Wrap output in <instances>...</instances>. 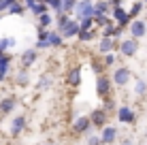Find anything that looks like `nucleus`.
Here are the masks:
<instances>
[{"label": "nucleus", "instance_id": "nucleus-9", "mask_svg": "<svg viewBox=\"0 0 147 145\" xmlns=\"http://www.w3.org/2000/svg\"><path fill=\"white\" fill-rule=\"evenodd\" d=\"M119 137V130L115 126H105L100 130V139H102V145H113Z\"/></svg>", "mask_w": 147, "mask_h": 145}, {"label": "nucleus", "instance_id": "nucleus-32", "mask_svg": "<svg viewBox=\"0 0 147 145\" xmlns=\"http://www.w3.org/2000/svg\"><path fill=\"white\" fill-rule=\"evenodd\" d=\"M70 22V17H68V15L66 13H62V15H58V19H55V24H58V32H60V30H62L64 26H66V24Z\"/></svg>", "mask_w": 147, "mask_h": 145}, {"label": "nucleus", "instance_id": "nucleus-2", "mask_svg": "<svg viewBox=\"0 0 147 145\" xmlns=\"http://www.w3.org/2000/svg\"><path fill=\"white\" fill-rule=\"evenodd\" d=\"M111 88H113L111 77H107V75H98L96 77V94H98V98H109Z\"/></svg>", "mask_w": 147, "mask_h": 145}, {"label": "nucleus", "instance_id": "nucleus-5", "mask_svg": "<svg viewBox=\"0 0 147 145\" xmlns=\"http://www.w3.org/2000/svg\"><path fill=\"white\" fill-rule=\"evenodd\" d=\"M111 19H113L115 24H117L119 28H126V26H130V15H128V11L126 9H121V7H117V9H111Z\"/></svg>", "mask_w": 147, "mask_h": 145}, {"label": "nucleus", "instance_id": "nucleus-14", "mask_svg": "<svg viewBox=\"0 0 147 145\" xmlns=\"http://www.w3.org/2000/svg\"><path fill=\"white\" fill-rule=\"evenodd\" d=\"M66 83H68L70 88H79V86H81V66L68 68V73H66Z\"/></svg>", "mask_w": 147, "mask_h": 145}, {"label": "nucleus", "instance_id": "nucleus-40", "mask_svg": "<svg viewBox=\"0 0 147 145\" xmlns=\"http://www.w3.org/2000/svg\"><path fill=\"white\" fill-rule=\"evenodd\" d=\"M107 2H109L111 9H117V7H121V2H124V0H107Z\"/></svg>", "mask_w": 147, "mask_h": 145}, {"label": "nucleus", "instance_id": "nucleus-35", "mask_svg": "<svg viewBox=\"0 0 147 145\" xmlns=\"http://www.w3.org/2000/svg\"><path fill=\"white\" fill-rule=\"evenodd\" d=\"M85 143L88 145H102V139H100V134H90V137L85 139Z\"/></svg>", "mask_w": 147, "mask_h": 145}, {"label": "nucleus", "instance_id": "nucleus-6", "mask_svg": "<svg viewBox=\"0 0 147 145\" xmlns=\"http://www.w3.org/2000/svg\"><path fill=\"white\" fill-rule=\"evenodd\" d=\"M117 49L126 58H132V56H136V51H139V41H136V38H124V41L117 45Z\"/></svg>", "mask_w": 147, "mask_h": 145}, {"label": "nucleus", "instance_id": "nucleus-26", "mask_svg": "<svg viewBox=\"0 0 147 145\" xmlns=\"http://www.w3.org/2000/svg\"><path fill=\"white\" fill-rule=\"evenodd\" d=\"M94 34H96V28H92V30H79V41H83V43H88V41H92L94 38Z\"/></svg>", "mask_w": 147, "mask_h": 145}, {"label": "nucleus", "instance_id": "nucleus-37", "mask_svg": "<svg viewBox=\"0 0 147 145\" xmlns=\"http://www.w3.org/2000/svg\"><path fill=\"white\" fill-rule=\"evenodd\" d=\"M13 2H17V0H0V13H2V11H9V7H11Z\"/></svg>", "mask_w": 147, "mask_h": 145}, {"label": "nucleus", "instance_id": "nucleus-25", "mask_svg": "<svg viewBox=\"0 0 147 145\" xmlns=\"http://www.w3.org/2000/svg\"><path fill=\"white\" fill-rule=\"evenodd\" d=\"M15 47V38L13 36H2L0 38V51H7V49Z\"/></svg>", "mask_w": 147, "mask_h": 145}, {"label": "nucleus", "instance_id": "nucleus-36", "mask_svg": "<svg viewBox=\"0 0 147 145\" xmlns=\"http://www.w3.org/2000/svg\"><path fill=\"white\" fill-rule=\"evenodd\" d=\"M49 32H51V30H47V28H38V41H47V38H49Z\"/></svg>", "mask_w": 147, "mask_h": 145}, {"label": "nucleus", "instance_id": "nucleus-15", "mask_svg": "<svg viewBox=\"0 0 147 145\" xmlns=\"http://www.w3.org/2000/svg\"><path fill=\"white\" fill-rule=\"evenodd\" d=\"M17 107V98L15 96H7L0 100V115H9V113H13V109Z\"/></svg>", "mask_w": 147, "mask_h": 145}, {"label": "nucleus", "instance_id": "nucleus-31", "mask_svg": "<svg viewBox=\"0 0 147 145\" xmlns=\"http://www.w3.org/2000/svg\"><path fill=\"white\" fill-rule=\"evenodd\" d=\"M145 92H147V83H145V81H141V79H139V81L134 83V94H136V96H143Z\"/></svg>", "mask_w": 147, "mask_h": 145}, {"label": "nucleus", "instance_id": "nucleus-17", "mask_svg": "<svg viewBox=\"0 0 147 145\" xmlns=\"http://www.w3.org/2000/svg\"><path fill=\"white\" fill-rule=\"evenodd\" d=\"M60 34H62V38H64V41H66V38H73V36H77V34H79V24L70 19V22L66 24V26H64L62 30H60Z\"/></svg>", "mask_w": 147, "mask_h": 145}, {"label": "nucleus", "instance_id": "nucleus-23", "mask_svg": "<svg viewBox=\"0 0 147 145\" xmlns=\"http://www.w3.org/2000/svg\"><path fill=\"white\" fill-rule=\"evenodd\" d=\"M111 7L107 0H98V2H94V13H100V15H109Z\"/></svg>", "mask_w": 147, "mask_h": 145}, {"label": "nucleus", "instance_id": "nucleus-44", "mask_svg": "<svg viewBox=\"0 0 147 145\" xmlns=\"http://www.w3.org/2000/svg\"><path fill=\"white\" fill-rule=\"evenodd\" d=\"M145 137H147V132H145Z\"/></svg>", "mask_w": 147, "mask_h": 145}, {"label": "nucleus", "instance_id": "nucleus-24", "mask_svg": "<svg viewBox=\"0 0 147 145\" xmlns=\"http://www.w3.org/2000/svg\"><path fill=\"white\" fill-rule=\"evenodd\" d=\"M47 43H49V47H60V45L64 43V38H62V34H60V32H49Z\"/></svg>", "mask_w": 147, "mask_h": 145}, {"label": "nucleus", "instance_id": "nucleus-28", "mask_svg": "<svg viewBox=\"0 0 147 145\" xmlns=\"http://www.w3.org/2000/svg\"><path fill=\"white\" fill-rule=\"evenodd\" d=\"M47 4H45V2H36V4H32V7H30V11H32L34 15H36V17H38V15H43V13H47Z\"/></svg>", "mask_w": 147, "mask_h": 145}, {"label": "nucleus", "instance_id": "nucleus-3", "mask_svg": "<svg viewBox=\"0 0 147 145\" xmlns=\"http://www.w3.org/2000/svg\"><path fill=\"white\" fill-rule=\"evenodd\" d=\"M107 119H109V113L105 111V109H94V111L90 113V122H92V126L98 128V130H102V128L107 126Z\"/></svg>", "mask_w": 147, "mask_h": 145}, {"label": "nucleus", "instance_id": "nucleus-27", "mask_svg": "<svg viewBox=\"0 0 147 145\" xmlns=\"http://www.w3.org/2000/svg\"><path fill=\"white\" fill-rule=\"evenodd\" d=\"M77 24H79V30H92L94 28L92 17H81V19H77Z\"/></svg>", "mask_w": 147, "mask_h": 145}, {"label": "nucleus", "instance_id": "nucleus-4", "mask_svg": "<svg viewBox=\"0 0 147 145\" xmlns=\"http://www.w3.org/2000/svg\"><path fill=\"white\" fill-rule=\"evenodd\" d=\"M75 13H77V17H94V2L92 0H77V4H75Z\"/></svg>", "mask_w": 147, "mask_h": 145}, {"label": "nucleus", "instance_id": "nucleus-30", "mask_svg": "<svg viewBox=\"0 0 147 145\" xmlns=\"http://www.w3.org/2000/svg\"><path fill=\"white\" fill-rule=\"evenodd\" d=\"M47 7H51L53 11H58V15H62V0H43Z\"/></svg>", "mask_w": 147, "mask_h": 145}, {"label": "nucleus", "instance_id": "nucleus-33", "mask_svg": "<svg viewBox=\"0 0 147 145\" xmlns=\"http://www.w3.org/2000/svg\"><path fill=\"white\" fill-rule=\"evenodd\" d=\"M141 9H143V2H136V0H134L132 9H130V11H128V15H130V19H132V17H136V15L141 13Z\"/></svg>", "mask_w": 147, "mask_h": 145}, {"label": "nucleus", "instance_id": "nucleus-10", "mask_svg": "<svg viewBox=\"0 0 147 145\" xmlns=\"http://www.w3.org/2000/svg\"><path fill=\"white\" fill-rule=\"evenodd\" d=\"M26 124H28L26 115H15L11 119V137H19V134L26 130Z\"/></svg>", "mask_w": 147, "mask_h": 145}, {"label": "nucleus", "instance_id": "nucleus-13", "mask_svg": "<svg viewBox=\"0 0 147 145\" xmlns=\"http://www.w3.org/2000/svg\"><path fill=\"white\" fill-rule=\"evenodd\" d=\"M11 62H13L11 53L0 51V81H2V79H7L9 71H11Z\"/></svg>", "mask_w": 147, "mask_h": 145}, {"label": "nucleus", "instance_id": "nucleus-41", "mask_svg": "<svg viewBox=\"0 0 147 145\" xmlns=\"http://www.w3.org/2000/svg\"><path fill=\"white\" fill-rule=\"evenodd\" d=\"M36 49H49V43L47 41H36Z\"/></svg>", "mask_w": 147, "mask_h": 145}, {"label": "nucleus", "instance_id": "nucleus-18", "mask_svg": "<svg viewBox=\"0 0 147 145\" xmlns=\"http://www.w3.org/2000/svg\"><path fill=\"white\" fill-rule=\"evenodd\" d=\"M121 30H124V28H119L117 24L111 22L107 28H102V36H107V38H115V41H117V36L121 34Z\"/></svg>", "mask_w": 147, "mask_h": 145}, {"label": "nucleus", "instance_id": "nucleus-16", "mask_svg": "<svg viewBox=\"0 0 147 145\" xmlns=\"http://www.w3.org/2000/svg\"><path fill=\"white\" fill-rule=\"evenodd\" d=\"M36 58H38L36 49H26V51L22 53V68H26V71H28V68L36 62Z\"/></svg>", "mask_w": 147, "mask_h": 145}, {"label": "nucleus", "instance_id": "nucleus-22", "mask_svg": "<svg viewBox=\"0 0 147 145\" xmlns=\"http://www.w3.org/2000/svg\"><path fill=\"white\" fill-rule=\"evenodd\" d=\"M53 24V15L51 13H43V15H38V28H47L49 30V26Z\"/></svg>", "mask_w": 147, "mask_h": 145}, {"label": "nucleus", "instance_id": "nucleus-11", "mask_svg": "<svg viewBox=\"0 0 147 145\" xmlns=\"http://www.w3.org/2000/svg\"><path fill=\"white\" fill-rule=\"evenodd\" d=\"M90 128H92L90 115H79L77 119H75V124H73V132H77V134H85Z\"/></svg>", "mask_w": 147, "mask_h": 145}, {"label": "nucleus", "instance_id": "nucleus-29", "mask_svg": "<svg viewBox=\"0 0 147 145\" xmlns=\"http://www.w3.org/2000/svg\"><path fill=\"white\" fill-rule=\"evenodd\" d=\"M75 4H77V0H62V13H73L75 11Z\"/></svg>", "mask_w": 147, "mask_h": 145}, {"label": "nucleus", "instance_id": "nucleus-8", "mask_svg": "<svg viewBox=\"0 0 147 145\" xmlns=\"http://www.w3.org/2000/svg\"><path fill=\"white\" fill-rule=\"evenodd\" d=\"M117 119L121 124H134L136 122V113L132 111V107H128V105H121L117 109Z\"/></svg>", "mask_w": 147, "mask_h": 145}, {"label": "nucleus", "instance_id": "nucleus-7", "mask_svg": "<svg viewBox=\"0 0 147 145\" xmlns=\"http://www.w3.org/2000/svg\"><path fill=\"white\" fill-rule=\"evenodd\" d=\"M128 30H130V34H132L130 38H136V41H139V38H143L145 34H147V26H145L143 19H132V22H130V26H128Z\"/></svg>", "mask_w": 147, "mask_h": 145}, {"label": "nucleus", "instance_id": "nucleus-20", "mask_svg": "<svg viewBox=\"0 0 147 145\" xmlns=\"http://www.w3.org/2000/svg\"><path fill=\"white\" fill-rule=\"evenodd\" d=\"M92 19H94V26H96V28H107L109 24L113 22L109 15H100V13H94V17H92Z\"/></svg>", "mask_w": 147, "mask_h": 145}, {"label": "nucleus", "instance_id": "nucleus-19", "mask_svg": "<svg viewBox=\"0 0 147 145\" xmlns=\"http://www.w3.org/2000/svg\"><path fill=\"white\" fill-rule=\"evenodd\" d=\"M51 86H53V77L47 75V73H43L38 77V81H36V90H49Z\"/></svg>", "mask_w": 147, "mask_h": 145}, {"label": "nucleus", "instance_id": "nucleus-45", "mask_svg": "<svg viewBox=\"0 0 147 145\" xmlns=\"http://www.w3.org/2000/svg\"><path fill=\"white\" fill-rule=\"evenodd\" d=\"M40 2H43V0H40Z\"/></svg>", "mask_w": 147, "mask_h": 145}, {"label": "nucleus", "instance_id": "nucleus-38", "mask_svg": "<svg viewBox=\"0 0 147 145\" xmlns=\"http://www.w3.org/2000/svg\"><path fill=\"white\" fill-rule=\"evenodd\" d=\"M102 109H105L107 113L113 111V109H115V100H111V98H105V107H102Z\"/></svg>", "mask_w": 147, "mask_h": 145}, {"label": "nucleus", "instance_id": "nucleus-34", "mask_svg": "<svg viewBox=\"0 0 147 145\" xmlns=\"http://www.w3.org/2000/svg\"><path fill=\"white\" fill-rule=\"evenodd\" d=\"M9 13H11V15H22V13H24V4L13 2L11 7H9Z\"/></svg>", "mask_w": 147, "mask_h": 145}, {"label": "nucleus", "instance_id": "nucleus-43", "mask_svg": "<svg viewBox=\"0 0 147 145\" xmlns=\"http://www.w3.org/2000/svg\"><path fill=\"white\" fill-rule=\"evenodd\" d=\"M45 145H55V143H51V141H49V143H45Z\"/></svg>", "mask_w": 147, "mask_h": 145}, {"label": "nucleus", "instance_id": "nucleus-21", "mask_svg": "<svg viewBox=\"0 0 147 145\" xmlns=\"http://www.w3.org/2000/svg\"><path fill=\"white\" fill-rule=\"evenodd\" d=\"M15 83H17L19 88H26L28 83H30V75L26 68H19V73H17V77H15Z\"/></svg>", "mask_w": 147, "mask_h": 145}, {"label": "nucleus", "instance_id": "nucleus-39", "mask_svg": "<svg viewBox=\"0 0 147 145\" xmlns=\"http://www.w3.org/2000/svg\"><path fill=\"white\" fill-rule=\"evenodd\" d=\"M115 64V56L113 53H107V56H105V66H113Z\"/></svg>", "mask_w": 147, "mask_h": 145}, {"label": "nucleus", "instance_id": "nucleus-42", "mask_svg": "<svg viewBox=\"0 0 147 145\" xmlns=\"http://www.w3.org/2000/svg\"><path fill=\"white\" fill-rule=\"evenodd\" d=\"M121 145H134V141H132V139H124V141H121Z\"/></svg>", "mask_w": 147, "mask_h": 145}, {"label": "nucleus", "instance_id": "nucleus-12", "mask_svg": "<svg viewBox=\"0 0 147 145\" xmlns=\"http://www.w3.org/2000/svg\"><path fill=\"white\" fill-rule=\"evenodd\" d=\"M117 45H119V43L115 41V38H107V36H102V38L98 41V53H102V56H107V53H113Z\"/></svg>", "mask_w": 147, "mask_h": 145}, {"label": "nucleus", "instance_id": "nucleus-1", "mask_svg": "<svg viewBox=\"0 0 147 145\" xmlns=\"http://www.w3.org/2000/svg\"><path fill=\"white\" fill-rule=\"evenodd\" d=\"M130 79H132V71H130L128 66H117L113 68V75H111V83L117 88H124L130 83Z\"/></svg>", "mask_w": 147, "mask_h": 145}]
</instances>
